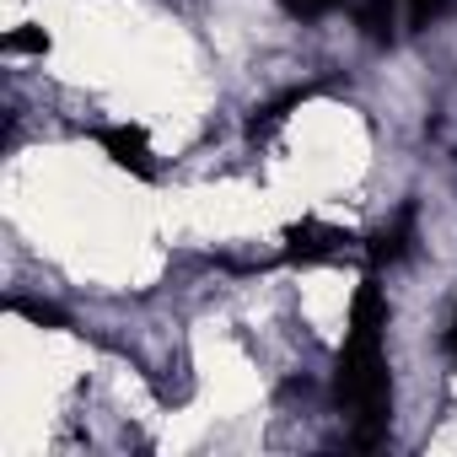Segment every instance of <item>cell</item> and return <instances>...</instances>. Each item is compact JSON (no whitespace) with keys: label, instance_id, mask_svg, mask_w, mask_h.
I'll list each match as a JSON object with an SVG mask.
<instances>
[{"label":"cell","instance_id":"1","mask_svg":"<svg viewBox=\"0 0 457 457\" xmlns=\"http://www.w3.org/2000/svg\"><path fill=\"white\" fill-rule=\"evenodd\" d=\"M382 328H387V296L377 280L355 286L350 302V334L339 350V371H334V393L339 403L355 414V441L377 446L387 436L393 420V382H387V361H382Z\"/></svg>","mask_w":457,"mask_h":457},{"label":"cell","instance_id":"2","mask_svg":"<svg viewBox=\"0 0 457 457\" xmlns=\"http://www.w3.org/2000/svg\"><path fill=\"white\" fill-rule=\"evenodd\" d=\"M345 248H350V232H339V226H323V220L286 226V259L291 264H334V259H345Z\"/></svg>","mask_w":457,"mask_h":457},{"label":"cell","instance_id":"3","mask_svg":"<svg viewBox=\"0 0 457 457\" xmlns=\"http://www.w3.org/2000/svg\"><path fill=\"white\" fill-rule=\"evenodd\" d=\"M414 220H420V215H414V204H403L393 220H382V226H377V232H371V248H366V253H371V264H403V259L414 253Z\"/></svg>","mask_w":457,"mask_h":457},{"label":"cell","instance_id":"4","mask_svg":"<svg viewBox=\"0 0 457 457\" xmlns=\"http://www.w3.org/2000/svg\"><path fill=\"white\" fill-rule=\"evenodd\" d=\"M97 145L119 162V167H129L135 178H151V145H145V135L135 129V124H113V129H97Z\"/></svg>","mask_w":457,"mask_h":457},{"label":"cell","instance_id":"5","mask_svg":"<svg viewBox=\"0 0 457 457\" xmlns=\"http://www.w3.org/2000/svg\"><path fill=\"white\" fill-rule=\"evenodd\" d=\"M361 33L371 44H393V0H361Z\"/></svg>","mask_w":457,"mask_h":457},{"label":"cell","instance_id":"6","mask_svg":"<svg viewBox=\"0 0 457 457\" xmlns=\"http://www.w3.org/2000/svg\"><path fill=\"white\" fill-rule=\"evenodd\" d=\"M302 97H307V87H296V92H286V97H275L270 108H259V113L248 119V135H253V140H264V135H270V129H275V124H280V119H286V113H291L296 103H302Z\"/></svg>","mask_w":457,"mask_h":457},{"label":"cell","instance_id":"7","mask_svg":"<svg viewBox=\"0 0 457 457\" xmlns=\"http://www.w3.org/2000/svg\"><path fill=\"white\" fill-rule=\"evenodd\" d=\"M6 307H12V312H22V318H33L38 328H44V323H49V328H65V312H60V307H44V302H28V296H12Z\"/></svg>","mask_w":457,"mask_h":457},{"label":"cell","instance_id":"8","mask_svg":"<svg viewBox=\"0 0 457 457\" xmlns=\"http://www.w3.org/2000/svg\"><path fill=\"white\" fill-rule=\"evenodd\" d=\"M280 6L291 12V17H302V22H318V17H328V12H339L345 0H280Z\"/></svg>","mask_w":457,"mask_h":457},{"label":"cell","instance_id":"9","mask_svg":"<svg viewBox=\"0 0 457 457\" xmlns=\"http://www.w3.org/2000/svg\"><path fill=\"white\" fill-rule=\"evenodd\" d=\"M441 12H446V0H409V22H414V28H425V22L441 17Z\"/></svg>","mask_w":457,"mask_h":457},{"label":"cell","instance_id":"10","mask_svg":"<svg viewBox=\"0 0 457 457\" xmlns=\"http://www.w3.org/2000/svg\"><path fill=\"white\" fill-rule=\"evenodd\" d=\"M6 49H33V54H44V49H49V33H38V28L12 33V38H6Z\"/></svg>","mask_w":457,"mask_h":457},{"label":"cell","instance_id":"11","mask_svg":"<svg viewBox=\"0 0 457 457\" xmlns=\"http://www.w3.org/2000/svg\"><path fill=\"white\" fill-rule=\"evenodd\" d=\"M446 345H452V350H457V318H452V334H446Z\"/></svg>","mask_w":457,"mask_h":457}]
</instances>
